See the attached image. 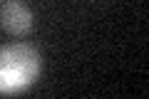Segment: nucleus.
Segmentation results:
<instances>
[{
	"mask_svg": "<svg viewBox=\"0 0 149 99\" xmlns=\"http://www.w3.org/2000/svg\"><path fill=\"white\" fill-rule=\"evenodd\" d=\"M0 27L13 37H25L32 30V12L20 0H8L0 8Z\"/></svg>",
	"mask_w": 149,
	"mask_h": 99,
	"instance_id": "f03ea898",
	"label": "nucleus"
},
{
	"mask_svg": "<svg viewBox=\"0 0 149 99\" xmlns=\"http://www.w3.org/2000/svg\"><path fill=\"white\" fill-rule=\"evenodd\" d=\"M42 69V57L27 42H10L0 47V94H22L35 84Z\"/></svg>",
	"mask_w": 149,
	"mask_h": 99,
	"instance_id": "f257e3e1",
	"label": "nucleus"
}]
</instances>
